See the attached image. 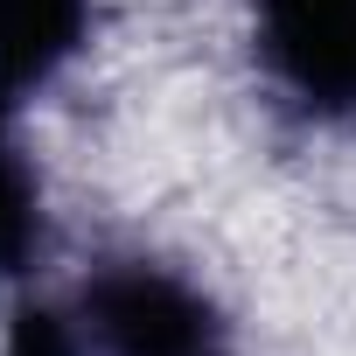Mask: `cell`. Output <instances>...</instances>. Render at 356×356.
I'll list each match as a JSON object with an SVG mask.
<instances>
[{"label": "cell", "mask_w": 356, "mask_h": 356, "mask_svg": "<svg viewBox=\"0 0 356 356\" xmlns=\"http://www.w3.org/2000/svg\"><path fill=\"white\" fill-rule=\"evenodd\" d=\"M259 49L307 112H356V0H259Z\"/></svg>", "instance_id": "2"}, {"label": "cell", "mask_w": 356, "mask_h": 356, "mask_svg": "<svg viewBox=\"0 0 356 356\" xmlns=\"http://www.w3.org/2000/svg\"><path fill=\"white\" fill-rule=\"evenodd\" d=\"M91 0H0V105L49 84L84 35Z\"/></svg>", "instance_id": "3"}, {"label": "cell", "mask_w": 356, "mask_h": 356, "mask_svg": "<svg viewBox=\"0 0 356 356\" xmlns=\"http://www.w3.org/2000/svg\"><path fill=\"white\" fill-rule=\"evenodd\" d=\"M8 356H91L84 349V328L77 314H56V307H29L8 335Z\"/></svg>", "instance_id": "5"}, {"label": "cell", "mask_w": 356, "mask_h": 356, "mask_svg": "<svg viewBox=\"0 0 356 356\" xmlns=\"http://www.w3.org/2000/svg\"><path fill=\"white\" fill-rule=\"evenodd\" d=\"M70 314L91 356H231L217 307L182 273L147 266V259L98 266Z\"/></svg>", "instance_id": "1"}, {"label": "cell", "mask_w": 356, "mask_h": 356, "mask_svg": "<svg viewBox=\"0 0 356 356\" xmlns=\"http://www.w3.org/2000/svg\"><path fill=\"white\" fill-rule=\"evenodd\" d=\"M35 245H42V189H35V168H29L22 140L0 119V273H22L35 259Z\"/></svg>", "instance_id": "4"}]
</instances>
